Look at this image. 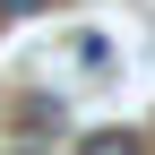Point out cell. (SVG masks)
Masks as SVG:
<instances>
[{
  "instance_id": "2",
  "label": "cell",
  "mask_w": 155,
  "mask_h": 155,
  "mask_svg": "<svg viewBox=\"0 0 155 155\" xmlns=\"http://www.w3.org/2000/svg\"><path fill=\"white\" fill-rule=\"evenodd\" d=\"M35 9H52V0H0V17H35Z\"/></svg>"
},
{
  "instance_id": "3",
  "label": "cell",
  "mask_w": 155,
  "mask_h": 155,
  "mask_svg": "<svg viewBox=\"0 0 155 155\" xmlns=\"http://www.w3.org/2000/svg\"><path fill=\"white\" fill-rule=\"evenodd\" d=\"M17 155H26V147H17Z\"/></svg>"
},
{
  "instance_id": "1",
  "label": "cell",
  "mask_w": 155,
  "mask_h": 155,
  "mask_svg": "<svg viewBox=\"0 0 155 155\" xmlns=\"http://www.w3.org/2000/svg\"><path fill=\"white\" fill-rule=\"evenodd\" d=\"M78 155H138V138H129V129H95Z\"/></svg>"
}]
</instances>
